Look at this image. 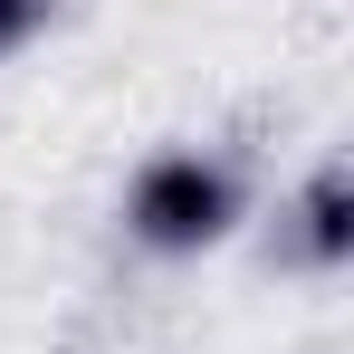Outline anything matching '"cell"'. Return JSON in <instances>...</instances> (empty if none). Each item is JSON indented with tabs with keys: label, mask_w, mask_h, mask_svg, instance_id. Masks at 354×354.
<instances>
[{
	"label": "cell",
	"mask_w": 354,
	"mask_h": 354,
	"mask_svg": "<svg viewBox=\"0 0 354 354\" xmlns=\"http://www.w3.org/2000/svg\"><path fill=\"white\" fill-rule=\"evenodd\" d=\"M249 221V173L230 153H153L124 182V239L153 259H201Z\"/></svg>",
	"instance_id": "cell-1"
},
{
	"label": "cell",
	"mask_w": 354,
	"mask_h": 354,
	"mask_svg": "<svg viewBox=\"0 0 354 354\" xmlns=\"http://www.w3.org/2000/svg\"><path fill=\"white\" fill-rule=\"evenodd\" d=\"M268 259L297 268V278H335V268L354 259V173H345V163H316V173L278 201Z\"/></svg>",
	"instance_id": "cell-2"
},
{
	"label": "cell",
	"mask_w": 354,
	"mask_h": 354,
	"mask_svg": "<svg viewBox=\"0 0 354 354\" xmlns=\"http://www.w3.org/2000/svg\"><path fill=\"white\" fill-rule=\"evenodd\" d=\"M48 19H58V0H0V58H19Z\"/></svg>",
	"instance_id": "cell-3"
}]
</instances>
